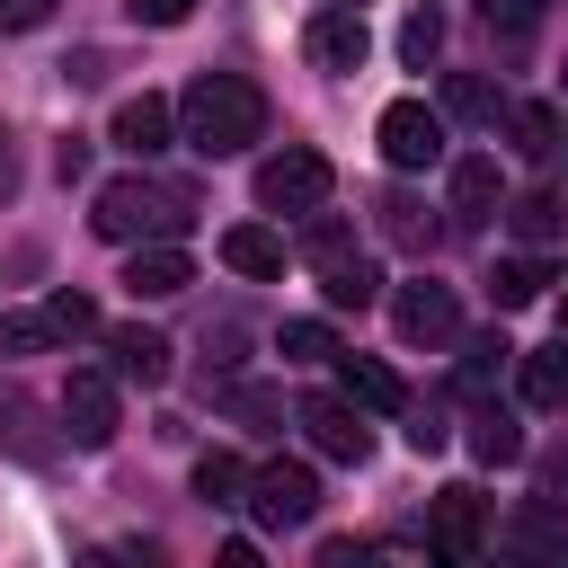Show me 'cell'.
Wrapping results in <instances>:
<instances>
[{
    "mask_svg": "<svg viewBox=\"0 0 568 568\" xmlns=\"http://www.w3.org/2000/svg\"><path fill=\"white\" fill-rule=\"evenodd\" d=\"M124 18H133V27H186L195 0H124Z\"/></svg>",
    "mask_w": 568,
    "mask_h": 568,
    "instance_id": "obj_33",
    "label": "cell"
},
{
    "mask_svg": "<svg viewBox=\"0 0 568 568\" xmlns=\"http://www.w3.org/2000/svg\"><path fill=\"white\" fill-rule=\"evenodd\" d=\"M44 18H53V0H0V36H27Z\"/></svg>",
    "mask_w": 568,
    "mask_h": 568,
    "instance_id": "obj_35",
    "label": "cell"
},
{
    "mask_svg": "<svg viewBox=\"0 0 568 568\" xmlns=\"http://www.w3.org/2000/svg\"><path fill=\"white\" fill-rule=\"evenodd\" d=\"M302 435H311V453H328V462H364L373 453V426H364V399H346V390H311L302 408Z\"/></svg>",
    "mask_w": 568,
    "mask_h": 568,
    "instance_id": "obj_4",
    "label": "cell"
},
{
    "mask_svg": "<svg viewBox=\"0 0 568 568\" xmlns=\"http://www.w3.org/2000/svg\"><path fill=\"white\" fill-rule=\"evenodd\" d=\"M62 435L80 444V453H98V444H115V373H71L62 382Z\"/></svg>",
    "mask_w": 568,
    "mask_h": 568,
    "instance_id": "obj_9",
    "label": "cell"
},
{
    "mask_svg": "<svg viewBox=\"0 0 568 568\" xmlns=\"http://www.w3.org/2000/svg\"><path fill=\"white\" fill-rule=\"evenodd\" d=\"M44 346H62L53 320H44V302L36 311H0V355H44Z\"/></svg>",
    "mask_w": 568,
    "mask_h": 568,
    "instance_id": "obj_28",
    "label": "cell"
},
{
    "mask_svg": "<svg viewBox=\"0 0 568 568\" xmlns=\"http://www.w3.org/2000/svg\"><path fill=\"white\" fill-rule=\"evenodd\" d=\"M89 231L115 240V248H133V240H178V231H186V204H178L169 186H151V178H106L98 204H89Z\"/></svg>",
    "mask_w": 568,
    "mask_h": 568,
    "instance_id": "obj_2",
    "label": "cell"
},
{
    "mask_svg": "<svg viewBox=\"0 0 568 568\" xmlns=\"http://www.w3.org/2000/svg\"><path fill=\"white\" fill-rule=\"evenodd\" d=\"M444 115H462V124H497V115H506V98H497V80L453 71V80H444Z\"/></svg>",
    "mask_w": 568,
    "mask_h": 568,
    "instance_id": "obj_20",
    "label": "cell"
},
{
    "mask_svg": "<svg viewBox=\"0 0 568 568\" xmlns=\"http://www.w3.org/2000/svg\"><path fill=\"white\" fill-rule=\"evenodd\" d=\"M186 284H195V266H186L178 240H133V248H124V293H133V302H169V293H186Z\"/></svg>",
    "mask_w": 568,
    "mask_h": 568,
    "instance_id": "obj_11",
    "label": "cell"
},
{
    "mask_svg": "<svg viewBox=\"0 0 568 568\" xmlns=\"http://www.w3.org/2000/svg\"><path fill=\"white\" fill-rule=\"evenodd\" d=\"M320 293H328V311H373V302H382V275H373V257L346 248V257L320 266Z\"/></svg>",
    "mask_w": 568,
    "mask_h": 568,
    "instance_id": "obj_18",
    "label": "cell"
},
{
    "mask_svg": "<svg viewBox=\"0 0 568 568\" xmlns=\"http://www.w3.org/2000/svg\"><path fill=\"white\" fill-rule=\"evenodd\" d=\"M541 284H550V266H541V257H497V275H488L497 311H524V302H541Z\"/></svg>",
    "mask_w": 568,
    "mask_h": 568,
    "instance_id": "obj_22",
    "label": "cell"
},
{
    "mask_svg": "<svg viewBox=\"0 0 568 568\" xmlns=\"http://www.w3.org/2000/svg\"><path fill=\"white\" fill-rule=\"evenodd\" d=\"M497 204H506L497 160H488V151H462V160H453V213H462V222H497Z\"/></svg>",
    "mask_w": 568,
    "mask_h": 568,
    "instance_id": "obj_15",
    "label": "cell"
},
{
    "mask_svg": "<svg viewBox=\"0 0 568 568\" xmlns=\"http://www.w3.org/2000/svg\"><path fill=\"white\" fill-rule=\"evenodd\" d=\"M257 133H266V89H257L248 71H204V80H186V98H178V142H186V151L231 160V151H248Z\"/></svg>",
    "mask_w": 568,
    "mask_h": 568,
    "instance_id": "obj_1",
    "label": "cell"
},
{
    "mask_svg": "<svg viewBox=\"0 0 568 568\" xmlns=\"http://www.w3.org/2000/svg\"><path fill=\"white\" fill-rule=\"evenodd\" d=\"M328 186H337V169H328L311 142H284V151L257 169V204H266V213H320Z\"/></svg>",
    "mask_w": 568,
    "mask_h": 568,
    "instance_id": "obj_3",
    "label": "cell"
},
{
    "mask_svg": "<svg viewBox=\"0 0 568 568\" xmlns=\"http://www.w3.org/2000/svg\"><path fill=\"white\" fill-rule=\"evenodd\" d=\"M337 382H346V399H364L373 417H408V382H399L390 364H373V355H337Z\"/></svg>",
    "mask_w": 568,
    "mask_h": 568,
    "instance_id": "obj_16",
    "label": "cell"
},
{
    "mask_svg": "<svg viewBox=\"0 0 568 568\" xmlns=\"http://www.w3.org/2000/svg\"><path fill=\"white\" fill-rule=\"evenodd\" d=\"M515 382H524V399H532V408H568V337H559V346L515 355Z\"/></svg>",
    "mask_w": 568,
    "mask_h": 568,
    "instance_id": "obj_19",
    "label": "cell"
},
{
    "mask_svg": "<svg viewBox=\"0 0 568 568\" xmlns=\"http://www.w3.org/2000/svg\"><path fill=\"white\" fill-rule=\"evenodd\" d=\"M506 133L524 160H550L559 151V106H506Z\"/></svg>",
    "mask_w": 568,
    "mask_h": 568,
    "instance_id": "obj_24",
    "label": "cell"
},
{
    "mask_svg": "<svg viewBox=\"0 0 568 568\" xmlns=\"http://www.w3.org/2000/svg\"><path fill=\"white\" fill-rule=\"evenodd\" d=\"M222 399H231V408H240V417H275V390H257V382H231V390H222Z\"/></svg>",
    "mask_w": 568,
    "mask_h": 568,
    "instance_id": "obj_37",
    "label": "cell"
},
{
    "mask_svg": "<svg viewBox=\"0 0 568 568\" xmlns=\"http://www.w3.org/2000/svg\"><path fill=\"white\" fill-rule=\"evenodd\" d=\"M311 62L320 71H364V53H373V27H364V9L355 0H320V18H311Z\"/></svg>",
    "mask_w": 568,
    "mask_h": 568,
    "instance_id": "obj_10",
    "label": "cell"
},
{
    "mask_svg": "<svg viewBox=\"0 0 568 568\" xmlns=\"http://www.w3.org/2000/svg\"><path fill=\"white\" fill-rule=\"evenodd\" d=\"M355 9H364V0H355Z\"/></svg>",
    "mask_w": 568,
    "mask_h": 568,
    "instance_id": "obj_40",
    "label": "cell"
},
{
    "mask_svg": "<svg viewBox=\"0 0 568 568\" xmlns=\"http://www.w3.org/2000/svg\"><path fill=\"white\" fill-rule=\"evenodd\" d=\"M0 195H18V151H9V124H0Z\"/></svg>",
    "mask_w": 568,
    "mask_h": 568,
    "instance_id": "obj_39",
    "label": "cell"
},
{
    "mask_svg": "<svg viewBox=\"0 0 568 568\" xmlns=\"http://www.w3.org/2000/svg\"><path fill=\"white\" fill-rule=\"evenodd\" d=\"M382 160L390 169H435L444 160V115L426 98H390L382 106Z\"/></svg>",
    "mask_w": 568,
    "mask_h": 568,
    "instance_id": "obj_6",
    "label": "cell"
},
{
    "mask_svg": "<svg viewBox=\"0 0 568 568\" xmlns=\"http://www.w3.org/2000/svg\"><path fill=\"white\" fill-rule=\"evenodd\" d=\"M195 497L204 506H248V462L240 453H204L195 462Z\"/></svg>",
    "mask_w": 568,
    "mask_h": 568,
    "instance_id": "obj_21",
    "label": "cell"
},
{
    "mask_svg": "<svg viewBox=\"0 0 568 568\" xmlns=\"http://www.w3.org/2000/svg\"><path fill=\"white\" fill-rule=\"evenodd\" d=\"M479 9H488V27H515V36H524V27H532L550 0H479Z\"/></svg>",
    "mask_w": 568,
    "mask_h": 568,
    "instance_id": "obj_34",
    "label": "cell"
},
{
    "mask_svg": "<svg viewBox=\"0 0 568 568\" xmlns=\"http://www.w3.org/2000/svg\"><path fill=\"white\" fill-rule=\"evenodd\" d=\"M44 320H53V337L71 346V337H89V328H98V302H89V293H53V302H44Z\"/></svg>",
    "mask_w": 568,
    "mask_h": 568,
    "instance_id": "obj_32",
    "label": "cell"
},
{
    "mask_svg": "<svg viewBox=\"0 0 568 568\" xmlns=\"http://www.w3.org/2000/svg\"><path fill=\"white\" fill-rule=\"evenodd\" d=\"M390 320H399L408 346H453V337H462V302H453V284H426V275L390 293Z\"/></svg>",
    "mask_w": 568,
    "mask_h": 568,
    "instance_id": "obj_8",
    "label": "cell"
},
{
    "mask_svg": "<svg viewBox=\"0 0 568 568\" xmlns=\"http://www.w3.org/2000/svg\"><path fill=\"white\" fill-rule=\"evenodd\" d=\"M346 248H355V231H346L337 213H302V257H311V266H328V257H346Z\"/></svg>",
    "mask_w": 568,
    "mask_h": 568,
    "instance_id": "obj_31",
    "label": "cell"
},
{
    "mask_svg": "<svg viewBox=\"0 0 568 568\" xmlns=\"http://www.w3.org/2000/svg\"><path fill=\"white\" fill-rule=\"evenodd\" d=\"M106 373L115 382H169V337L160 328H142V320H124V328H106Z\"/></svg>",
    "mask_w": 568,
    "mask_h": 568,
    "instance_id": "obj_14",
    "label": "cell"
},
{
    "mask_svg": "<svg viewBox=\"0 0 568 568\" xmlns=\"http://www.w3.org/2000/svg\"><path fill=\"white\" fill-rule=\"evenodd\" d=\"M426 550H435L444 568L479 559V550H488V497H479V488H444V497H435V524H426Z\"/></svg>",
    "mask_w": 568,
    "mask_h": 568,
    "instance_id": "obj_7",
    "label": "cell"
},
{
    "mask_svg": "<svg viewBox=\"0 0 568 568\" xmlns=\"http://www.w3.org/2000/svg\"><path fill=\"white\" fill-rule=\"evenodd\" d=\"M222 266H231V275H284V231L231 222V231H222Z\"/></svg>",
    "mask_w": 568,
    "mask_h": 568,
    "instance_id": "obj_17",
    "label": "cell"
},
{
    "mask_svg": "<svg viewBox=\"0 0 568 568\" xmlns=\"http://www.w3.org/2000/svg\"><path fill=\"white\" fill-rule=\"evenodd\" d=\"M248 515L257 524H311L320 515V470L311 462H266V470H248Z\"/></svg>",
    "mask_w": 568,
    "mask_h": 568,
    "instance_id": "obj_5",
    "label": "cell"
},
{
    "mask_svg": "<svg viewBox=\"0 0 568 568\" xmlns=\"http://www.w3.org/2000/svg\"><path fill=\"white\" fill-rule=\"evenodd\" d=\"M506 222H515V240H559V231H568V213H559V195H550V186L515 195V204H506Z\"/></svg>",
    "mask_w": 568,
    "mask_h": 568,
    "instance_id": "obj_25",
    "label": "cell"
},
{
    "mask_svg": "<svg viewBox=\"0 0 568 568\" xmlns=\"http://www.w3.org/2000/svg\"><path fill=\"white\" fill-rule=\"evenodd\" d=\"M80 169H89V142H80V133H71V142H53V178H62V186H71V178H80Z\"/></svg>",
    "mask_w": 568,
    "mask_h": 568,
    "instance_id": "obj_38",
    "label": "cell"
},
{
    "mask_svg": "<svg viewBox=\"0 0 568 568\" xmlns=\"http://www.w3.org/2000/svg\"><path fill=\"white\" fill-rule=\"evenodd\" d=\"M399 53H408L417 71H426V62L444 53V9H435V0H417V9L399 18Z\"/></svg>",
    "mask_w": 568,
    "mask_h": 568,
    "instance_id": "obj_26",
    "label": "cell"
},
{
    "mask_svg": "<svg viewBox=\"0 0 568 568\" xmlns=\"http://www.w3.org/2000/svg\"><path fill=\"white\" fill-rule=\"evenodd\" d=\"M515 541H524V550H559V541H568V532H559V524H550V515H541V506H532V515H524V524H515Z\"/></svg>",
    "mask_w": 568,
    "mask_h": 568,
    "instance_id": "obj_36",
    "label": "cell"
},
{
    "mask_svg": "<svg viewBox=\"0 0 568 568\" xmlns=\"http://www.w3.org/2000/svg\"><path fill=\"white\" fill-rule=\"evenodd\" d=\"M169 133H178V106H169V98H151V89H142V98H124V106H115V124H106V142H115V151H133V160L169 151Z\"/></svg>",
    "mask_w": 568,
    "mask_h": 568,
    "instance_id": "obj_13",
    "label": "cell"
},
{
    "mask_svg": "<svg viewBox=\"0 0 568 568\" xmlns=\"http://www.w3.org/2000/svg\"><path fill=\"white\" fill-rule=\"evenodd\" d=\"M382 231H390L399 248H435V222H426V204H408V195H382Z\"/></svg>",
    "mask_w": 568,
    "mask_h": 568,
    "instance_id": "obj_30",
    "label": "cell"
},
{
    "mask_svg": "<svg viewBox=\"0 0 568 568\" xmlns=\"http://www.w3.org/2000/svg\"><path fill=\"white\" fill-rule=\"evenodd\" d=\"M515 364V346L506 337H470L462 346V390H497V373Z\"/></svg>",
    "mask_w": 568,
    "mask_h": 568,
    "instance_id": "obj_29",
    "label": "cell"
},
{
    "mask_svg": "<svg viewBox=\"0 0 568 568\" xmlns=\"http://www.w3.org/2000/svg\"><path fill=\"white\" fill-rule=\"evenodd\" d=\"M470 453H479L488 470H497V462H524V426H515L506 408H479V417H470Z\"/></svg>",
    "mask_w": 568,
    "mask_h": 568,
    "instance_id": "obj_23",
    "label": "cell"
},
{
    "mask_svg": "<svg viewBox=\"0 0 568 568\" xmlns=\"http://www.w3.org/2000/svg\"><path fill=\"white\" fill-rule=\"evenodd\" d=\"M0 453H9V462H27V470H44V462L62 453V435L44 426V408H36L18 382H0Z\"/></svg>",
    "mask_w": 568,
    "mask_h": 568,
    "instance_id": "obj_12",
    "label": "cell"
},
{
    "mask_svg": "<svg viewBox=\"0 0 568 568\" xmlns=\"http://www.w3.org/2000/svg\"><path fill=\"white\" fill-rule=\"evenodd\" d=\"M284 364H337V328L328 320H284Z\"/></svg>",
    "mask_w": 568,
    "mask_h": 568,
    "instance_id": "obj_27",
    "label": "cell"
}]
</instances>
